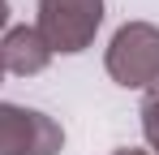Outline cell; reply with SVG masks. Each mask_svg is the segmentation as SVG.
I'll list each match as a JSON object with an SVG mask.
<instances>
[{
	"instance_id": "obj_1",
	"label": "cell",
	"mask_w": 159,
	"mask_h": 155,
	"mask_svg": "<svg viewBox=\"0 0 159 155\" xmlns=\"http://www.w3.org/2000/svg\"><path fill=\"white\" fill-rule=\"evenodd\" d=\"M34 30L43 35V43L65 56L86 52L95 43L99 26H103V0H39L34 9Z\"/></svg>"
},
{
	"instance_id": "obj_2",
	"label": "cell",
	"mask_w": 159,
	"mask_h": 155,
	"mask_svg": "<svg viewBox=\"0 0 159 155\" xmlns=\"http://www.w3.org/2000/svg\"><path fill=\"white\" fill-rule=\"evenodd\" d=\"M103 69L120 86H155L159 82V26L125 22L103 52Z\"/></svg>"
},
{
	"instance_id": "obj_3",
	"label": "cell",
	"mask_w": 159,
	"mask_h": 155,
	"mask_svg": "<svg viewBox=\"0 0 159 155\" xmlns=\"http://www.w3.org/2000/svg\"><path fill=\"white\" fill-rule=\"evenodd\" d=\"M65 129L39 108L0 103V155H60Z\"/></svg>"
},
{
	"instance_id": "obj_4",
	"label": "cell",
	"mask_w": 159,
	"mask_h": 155,
	"mask_svg": "<svg viewBox=\"0 0 159 155\" xmlns=\"http://www.w3.org/2000/svg\"><path fill=\"white\" fill-rule=\"evenodd\" d=\"M52 65V48L43 43V35L34 26H9L0 39V69L4 78H34Z\"/></svg>"
},
{
	"instance_id": "obj_5",
	"label": "cell",
	"mask_w": 159,
	"mask_h": 155,
	"mask_svg": "<svg viewBox=\"0 0 159 155\" xmlns=\"http://www.w3.org/2000/svg\"><path fill=\"white\" fill-rule=\"evenodd\" d=\"M138 116H142V134H146V147H151V155H159V82L146 91V95H142Z\"/></svg>"
},
{
	"instance_id": "obj_6",
	"label": "cell",
	"mask_w": 159,
	"mask_h": 155,
	"mask_svg": "<svg viewBox=\"0 0 159 155\" xmlns=\"http://www.w3.org/2000/svg\"><path fill=\"white\" fill-rule=\"evenodd\" d=\"M9 13H13V9H9V0H0V35L9 30Z\"/></svg>"
},
{
	"instance_id": "obj_7",
	"label": "cell",
	"mask_w": 159,
	"mask_h": 155,
	"mask_svg": "<svg viewBox=\"0 0 159 155\" xmlns=\"http://www.w3.org/2000/svg\"><path fill=\"white\" fill-rule=\"evenodd\" d=\"M112 155H151V151H133V147H120V151H112Z\"/></svg>"
},
{
	"instance_id": "obj_8",
	"label": "cell",
	"mask_w": 159,
	"mask_h": 155,
	"mask_svg": "<svg viewBox=\"0 0 159 155\" xmlns=\"http://www.w3.org/2000/svg\"><path fill=\"white\" fill-rule=\"evenodd\" d=\"M0 82H4V69H0Z\"/></svg>"
}]
</instances>
